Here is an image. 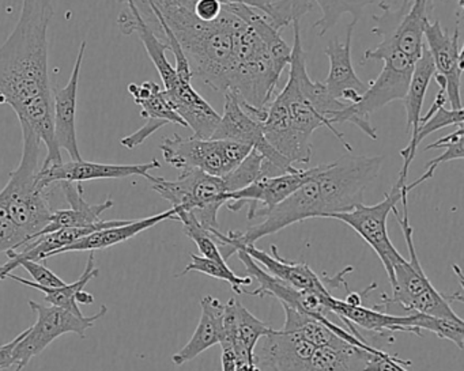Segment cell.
Listing matches in <instances>:
<instances>
[{
  "mask_svg": "<svg viewBox=\"0 0 464 371\" xmlns=\"http://www.w3.org/2000/svg\"><path fill=\"white\" fill-rule=\"evenodd\" d=\"M53 0H24L14 31L0 45V104L47 148L43 166L63 162L53 137V89L48 72V31Z\"/></svg>",
  "mask_w": 464,
  "mask_h": 371,
  "instance_id": "cell-1",
  "label": "cell"
},
{
  "mask_svg": "<svg viewBox=\"0 0 464 371\" xmlns=\"http://www.w3.org/2000/svg\"><path fill=\"white\" fill-rule=\"evenodd\" d=\"M295 42L290 55L289 80L281 93L267 105L262 121L263 134L271 147L295 164H309L312 158V135L327 127L349 153L353 148L328 120L331 113L347 104L328 93L323 82H314L306 70V56L301 43L300 21L293 23Z\"/></svg>",
  "mask_w": 464,
  "mask_h": 371,
  "instance_id": "cell-2",
  "label": "cell"
},
{
  "mask_svg": "<svg viewBox=\"0 0 464 371\" xmlns=\"http://www.w3.org/2000/svg\"><path fill=\"white\" fill-rule=\"evenodd\" d=\"M403 215H399L398 208H393L396 221L403 232L407 243L410 260L401 259L393 265L392 295H382V303L374 305L377 310L387 311L392 306H398L401 310L412 313L426 314V316L442 317V319H456V311L450 308V302H463L461 290L453 295H444L431 284L418 259L417 249L414 245V230L410 224L409 202L407 197H401Z\"/></svg>",
  "mask_w": 464,
  "mask_h": 371,
  "instance_id": "cell-3",
  "label": "cell"
},
{
  "mask_svg": "<svg viewBox=\"0 0 464 371\" xmlns=\"http://www.w3.org/2000/svg\"><path fill=\"white\" fill-rule=\"evenodd\" d=\"M382 42L373 50L365 51L362 62L382 61L384 63L382 72L376 80L368 83V90L357 104L346 105L343 109L331 113L328 120L333 124L352 123L357 126L366 137L377 140V132L371 124L372 113L382 109L392 101L406 96L410 78L415 63L401 53L387 36H382Z\"/></svg>",
  "mask_w": 464,
  "mask_h": 371,
  "instance_id": "cell-4",
  "label": "cell"
},
{
  "mask_svg": "<svg viewBox=\"0 0 464 371\" xmlns=\"http://www.w3.org/2000/svg\"><path fill=\"white\" fill-rule=\"evenodd\" d=\"M151 189L168 200L178 211L194 214L208 232L219 230L218 211L227 205V189L222 177H214L202 170H184L178 180L169 181L149 175Z\"/></svg>",
  "mask_w": 464,
  "mask_h": 371,
  "instance_id": "cell-5",
  "label": "cell"
},
{
  "mask_svg": "<svg viewBox=\"0 0 464 371\" xmlns=\"http://www.w3.org/2000/svg\"><path fill=\"white\" fill-rule=\"evenodd\" d=\"M382 157L347 156L341 157L333 164L317 166L324 215L349 213L358 205H362L363 192L372 181L376 180L382 169Z\"/></svg>",
  "mask_w": 464,
  "mask_h": 371,
  "instance_id": "cell-6",
  "label": "cell"
},
{
  "mask_svg": "<svg viewBox=\"0 0 464 371\" xmlns=\"http://www.w3.org/2000/svg\"><path fill=\"white\" fill-rule=\"evenodd\" d=\"M160 150L165 162L180 172L202 170L214 177H224L243 162L252 147L232 140L183 138L175 134L162 142Z\"/></svg>",
  "mask_w": 464,
  "mask_h": 371,
  "instance_id": "cell-7",
  "label": "cell"
},
{
  "mask_svg": "<svg viewBox=\"0 0 464 371\" xmlns=\"http://www.w3.org/2000/svg\"><path fill=\"white\" fill-rule=\"evenodd\" d=\"M29 306L37 314V321L21 333L20 341L13 354L14 371H24L34 357L42 354L61 336L75 333L81 338H85L86 332L108 313V308L105 305H102L96 314L89 317L77 316L58 306L44 305L34 300H29Z\"/></svg>",
  "mask_w": 464,
  "mask_h": 371,
  "instance_id": "cell-8",
  "label": "cell"
},
{
  "mask_svg": "<svg viewBox=\"0 0 464 371\" xmlns=\"http://www.w3.org/2000/svg\"><path fill=\"white\" fill-rule=\"evenodd\" d=\"M406 186L407 178L398 177L390 194H385L384 199L377 205H365L362 203L349 213L333 214L328 216V219H336L352 227L376 252L387 271L391 284L393 283V265L403 259V256L396 251L388 237L387 221L390 213H392L396 205L401 203L403 194H409Z\"/></svg>",
  "mask_w": 464,
  "mask_h": 371,
  "instance_id": "cell-9",
  "label": "cell"
},
{
  "mask_svg": "<svg viewBox=\"0 0 464 371\" xmlns=\"http://www.w3.org/2000/svg\"><path fill=\"white\" fill-rule=\"evenodd\" d=\"M211 139L243 143L257 151L263 157L260 178L276 177L297 170L289 159L271 147L263 134L262 123L241 108L233 93H225L224 115L219 119Z\"/></svg>",
  "mask_w": 464,
  "mask_h": 371,
  "instance_id": "cell-10",
  "label": "cell"
},
{
  "mask_svg": "<svg viewBox=\"0 0 464 371\" xmlns=\"http://www.w3.org/2000/svg\"><path fill=\"white\" fill-rule=\"evenodd\" d=\"M316 167L286 173L276 177L259 178L251 186L240 189V191L227 194V207L233 213H237L241 208L249 205L248 219L265 216L271 208L284 202L293 192L297 191L301 186L314 177Z\"/></svg>",
  "mask_w": 464,
  "mask_h": 371,
  "instance_id": "cell-11",
  "label": "cell"
},
{
  "mask_svg": "<svg viewBox=\"0 0 464 371\" xmlns=\"http://www.w3.org/2000/svg\"><path fill=\"white\" fill-rule=\"evenodd\" d=\"M423 36L426 47L434 64V74L445 80V93L452 109H463L461 107V77H463V51L459 47L460 32L455 29L453 34L448 33L439 20L425 25Z\"/></svg>",
  "mask_w": 464,
  "mask_h": 371,
  "instance_id": "cell-12",
  "label": "cell"
},
{
  "mask_svg": "<svg viewBox=\"0 0 464 371\" xmlns=\"http://www.w3.org/2000/svg\"><path fill=\"white\" fill-rule=\"evenodd\" d=\"M161 164L157 159H151L146 164L115 165L100 164V162L70 161L62 162L51 166H40L37 181L44 188H51L59 183L81 184L83 181L93 180H121V178L140 176L148 178L151 170L160 169Z\"/></svg>",
  "mask_w": 464,
  "mask_h": 371,
  "instance_id": "cell-13",
  "label": "cell"
},
{
  "mask_svg": "<svg viewBox=\"0 0 464 371\" xmlns=\"http://www.w3.org/2000/svg\"><path fill=\"white\" fill-rule=\"evenodd\" d=\"M238 259L243 262L246 267V276L256 281L257 287L254 291H244L246 294L252 295V297L265 298L266 295L276 298L281 305L289 306V308L295 309V310L303 311V313L309 314V316L317 317L327 316V300L330 297H322V295L314 294V292L301 291V290L295 289V287L287 284L286 281L276 278V276L268 273L267 271L263 270L248 253L244 251H237Z\"/></svg>",
  "mask_w": 464,
  "mask_h": 371,
  "instance_id": "cell-14",
  "label": "cell"
},
{
  "mask_svg": "<svg viewBox=\"0 0 464 371\" xmlns=\"http://www.w3.org/2000/svg\"><path fill=\"white\" fill-rule=\"evenodd\" d=\"M316 347L298 333L271 329L255 348L260 371H305Z\"/></svg>",
  "mask_w": 464,
  "mask_h": 371,
  "instance_id": "cell-15",
  "label": "cell"
},
{
  "mask_svg": "<svg viewBox=\"0 0 464 371\" xmlns=\"http://www.w3.org/2000/svg\"><path fill=\"white\" fill-rule=\"evenodd\" d=\"M82 42L69 82L61 90H53V137L59 150H66L72 161H82L77 137L78 86L86 52Z\"/></svg>",
  "mask_w": 464,
  "mask_h": 371,
  "instance_id": "cell-16",
  "label": "cell"
},
{
  "mask_svg": "<svg viewBox=\"0 0 464 371\" xmlns=\"http://www.w3.org/2000/svg\"><path fill=\"white\" fill-rule=\"evenodd\" d=\"M129 93L134 99L135 104L140 107V116L148 121L142 128L121 140V146L124 147L130 148V150L138 147L146 142L154 132L159 131L167 124H178V126L187 128V124L175 112L165 96L164 89L159 83L153 82V81H148L140 85L130 83Z\"/></svg>",
  "mask_w": 464,
  "mask_h": 371,
  "instance_id": "cell-17",
  "label": "cell"
},
{
  "mask_svg": "<svg viewBox=\"0 0 464 371\" xmlns=\"http://www.w3.org/2000/svg\"><path fill=\"white\" fill-rule=\"evenodd\" d=\"M355 25L357 23L354 20L347 25L344 43L335 39L324 51L330 61V71L323 83L334 99L347 105L357 104L368 90V85L355 74L352 62L353 32Z\"/></svg>",
  "mask_w": 464,
  "mask_h": 371,
  "instance_id": "cell-18",
  "label": "cell"
},
{
  "mask_svg": "<svg viewBox=\"0 0 464 371\" xmlns=\"http://www.w3.org/2000/svg\"><path fill=\"white\" fill-rule=\"evenodd\" d=\"M273 328L260 321L251 311L244 308L240 300L232 298L225 303L224 338L219 346L232 347L238 362H255V348L260 338Z\"/></svg>",
  "mask_w": 464,
  "mask_h": 371,
  "instance_id": "cell-19",
  "label": "cell"
},
{
  "mask_svg": "<svg viewBox=\"0 0 464 371\" xmlns=\"http://www.w3.org/2000/svg\"><path fill=\"white\" fill-rule=\"evenodd\" d=\"M327 309L330 314H335L342 321H349L355 328H362L368 332L376 333L382 338H395L391 336L393 332L414 333L422 336V332L412 327V314L410 316H395V314L385 313L374 308H363L361 306L346 305L341 298H330L327 302Z\"/></svg>",
  "mask_w": 464,
  "mask_h": 371,
  "instance_id": "cell-20",
  "label": "cell"
},
{
  "mask_svg": "<svg viewBox=\"0 0 464 371\" xmlns=\"http://www.w3.org/2000/svg\"><path fill=\"white\" fill-rule=\"evenodd\" d=\"M244 251L248 253L257 264H262L268 273L286 281L295 289L301 291L314 292V294L322 295V297H330V291L325 289L322 278L316 272L312 271L305 262H287L279 256L278 249L273 245L271 251L273 253L260 251L255 245H243L237 251Z\"/></svg>",
  "mask_w": 464,
  "mask_h": 371,
  "instance_id": "cell-21",
  "label": "cell"
},
{
  "mask_svg": "<svg viewBox=\"0 0 464 371\" xmlns=\"http://www.w3.org/2000/svg\"><path fill=\"white\" fill-rule=\"evenodd\" d=\"M64 197L70 205L69 210L53 211L47 226L40 232V235L58 232L70 227H89L102 222V215L105 211L113 207V200L107 199L100 205H89L83 197V189L81 184L59 183ZM36 237V238H37ZM34 238V240H36Z\"/></svg>",
  "mask_w": 464,
  "mask_h": 371,
  "instance_id": "cell-22",
  "label": "cell"
},
{
  "mask_svg": "<svg viewBox=\"0 0 464 371\" xmlns=\"http://www.w3.org/2000/svg\"><path fill=\"white\" fill-rule=\"evenodd\" d=\"M200 308H202V314L194 335L189 338L188 343L172 357V362L176 366L191 362L206 349L221 343L224 338L225 303L208 295L200 300Z\"/></svg>",
  "mask_w": 464,
  "mask_h": 371,
  "instance_id": "cell-23",
  "label": "cell"
},
{
  "mask_svg": "<svg viewBox=\"0 0 464 371\" xmlns=\"http://www.w3.org/2000/svg\"><path fill=\"white\" fill-rule=\"evenodd\" d=\"M168 219L178 221L175 208H170V210L156 214L153 216H148V218L126 221L123 224H119V226L92 233L91 235L77 241L72 245L62 248L61 251L56 252L55 256L56 254L69 253V252L102 251V249L111 248V246L118 245V243H126V241L137 237L140 233L146 232V230L151 229V227L161 224V222L168 221Z\"/></svg>",
  "mask_w": 464,
  "mask_h": 371,
  "instance_id": "cell-24",
  "label": "cell"
},
{
  "mask_svg": "<svg viewBox=\"0 0 464 371\" xmlns=\"http://www.w3.org/2000/svg\"><path fill=\"white\" fill-rule=\"evenodd\" d=\"M94 260H96L94 259V252H91V253H89L88 262H86L85 271H83L80 279L74 281V283H66L62 287L40 286V284L28 281V279L13 275V272L7 276V279H12V281L24 284V286L39 290V291H42L43 294L45 295V302L50 303V305L58 306V308L64 309V310L72 311V313L77 314V316H83L78 303H83V305H93L94 303V295L85 291V287L88 286L89 281L96 278V276H99L100 273V270L96 267V262H94Z\"/></svg>",
  "mask_w": 464,
  "mask_h": 371,
  "instance_id": "cell-25",
  "label": "cell"
},
{
  "mask_svg": "<svg viewBox=\"0 0 464 371\" xmlns=\"http://www.w3.org/2000/svg\"><path fill=\"white\" fill-rule=\"evenodd\" d=\"M433 61H431L430 53L425 44L422 55L418 59L414 70H412L409 88H407L403 100L404 107H406L407 132L410 134L409 142L414 140L418 128H420V110H422L426 91H428L429 83L433 80Z\"/></svg>",
  "mask_w": 464,
  "mask_h": 371,
  "instance_id": "cell-26",
  "label": "cell"
},
{
  "mask_svg": "<svg viewBox=\"0 0 464 371\" xmlns=\"http://www.w3.org/2000/svg\"><path fill=\"white\" fill-rule=\"evenodd\" d=\"M374 352L350 343L320 347L309 360L305 371H363L369 357Z\"/></svg>",
  "mask_w": 464,
  "mask_h": 371,
  "instance_id": "cell-27",
  "label": "cell"
},
{
  "mask_svg": "<svg viewBox=\"0 0 464 371\" xmlns=\"http://www.w3.org/2000/svg\"><path fill=\"white\" fill-rule=\"evenodd\" d=\"M314 4L322 10V18L314 24L319 37L325 36L331 29L335 28L343 14H352L353 20L358 23L363 10L371 5L382 6L385 0H314Z\"/></svg>",
  "mask_w": 464,
  "mask_h": 371,
  "instance_id": "cell-28",
  "label": "cell"
},
{
  "mask_svg": "<svg viewBox=\"0 0 464 371\" xmlns=\"http://www.w3.org/2000/svg\"><path fill=\"white\" fill-rule=\"evenodd\" d=\"M433 148H445L444 153L437 158L431 159L428 165H426V172L420 176L418 180L414 183L407 184L406 191L411 192L412 189L417 188L420 184L426 183V181L433 178L434 172L440 165L444 162L455 161V159L464 158V128L463 126L456 127L455 131L452 134L447 135V137L441 138V139L436 140L434 143L426 146L423 151L433 150Z\"/></svg>",
  "mask_w": 464,
  "mask_h": 371,
  "instance_id": "cell-29",
  "label": "cell"
},
{
  "mask_svg": "<svg viewBox=\"0 0 464 371\" xmlns=\"http://www.w3.org/2000/svg\"><path fill=\"white\" fill-rule=\"evenodd\" d=\"M202 272L210 278L219 279L227 281L236 294H243L244 287L251 286L252 279L249 276H238L227 267V262H218L216 260L206 259V257L191 254V262L184 268L183 272L179 273L178 278L187 273Z\"/></svg>",
  "mask_w": 464,
  "mask_h": 371,
  "instance_id": "cell-30",
  "label": "cell"
},
{
  "mask_svg": "<svg viewBox=\"0 0 464 371\" xmlns=\"http://www.w3.org/2000/svg\"><path fill=\"white\" fill-rule=\"evenodd\" d=\"M411 325L420 330H429L440 338L452 341L459 349L464 348V321L461 317L442 319V317L426 316L412 313Z\"/></svg>",
  "mask_w": 464,
  "mask_h": 371,
  "instance_id": "cell-31",
  "label": "cell"
},
{
  "mask_svg": "<svg viewBox=\"0 0 464 371\" xmlns=\"http://www.w3.org/2000/svg\"><path fill=\"white\" fill-rule=\"evenodd\" d=\"M314 7V0H273L265 15L271 26L281 33L282 29L300 21Z\"/></svg>",
  "mask_w": 464,
  "mask_h": 371,
  "instance_id": "cell-32",
  "label": "cell"
},
{
  "mask_svg": "<svg viewBox=\"0 0 464 371\" xmlns=\"http://www.w3.org/2000/svg\"><path fill=\"white\" fill-rule=\"evenodd\" d=\"M28 243V237L15 224L10 207L9 195L5 189L0 191V253L17 252Z\"/></svg>",
  "mask_w": 464,
  "mask_h": 371,
  "instance_id": "cell-33",
  "label": "cell"
},
{
  "mask_svg": "<svg viewBox=\"0 0 464 371\" xmlns=\"http://www.w3.org/2000/svg\"><path fill=\"white\" fill-rule=\"evenodd\" d=\"M262 162L263 157L257 151L251 150V153L243 159L240 165L222 177L227 194L240 191L259 180Z\"/></svg>",
  "mask_w": 464,
  "mask_h": 371,
  "instance_id": "cell-34",
  "label": "cell"
},
{
  "mask_svg": "<svg viewBox=\"0 0 464 371\" xmlns=\"http://www.w3.org/2000/svg\"><path fill=\"white\" fill-rule=\"evenodd\" d=\"M407 366H411V360H404L379 349L369 357L363 371H409Z\"/></svg>",
  "mask_w": 464,
  "mask_h": 371,
  "instance_id": "cell-35",
  "label": "cell"
},
{
  "mask_svg": "<svg viewBox=\"0 0 464 371\" xmlns=\"http://www.w3.org/2000/svg\"><path fill=\"white\" fill-rule=\"evenodd\" d=\"M20 267H23L29 275L34 278V283L44 287H62L66 284L63 279L59 278L55 272L40 264V262H32V260H20Z\"/></svg>",
  "mask_w": 464,
  "mask_h": 371,
  "instance_id": "cell-36",
  "label": "cell"
},
{
  "mask_svg": "<svg viewBox=\"0 0 464 371\" xmlns=\"http://www.w3.org/2000/svg\"><path fill=\"white\" fill-rule=\"evenodd\" d=\"M222 9H224V5L218 0H198L192 12L199 20L210 23L221 15Z\"/></svg>",
  "mask_w": 464,
  "mask_h": 371,
  "instance_id": "cell-37",
  "label": "cell"
},
{
  "mask_svg": "<svg viewBox=\"0 0 464 371\" xmlns=\"http://www.w3.org/2000/svg\"><path fill=\"white\" fill-rule=\"evenodd\" d=\"M178 2L181 6L192 10L198 0H178ZM218 2H221L224 6H227V5H246V6L254 7V9L259 10L263 14H266L273 0H218Z\"/></svg>",
  "mask_w": 464,
  "mask_h": 371,
  "instance_id": "cell-38",
  "label": "cell"
},
{
  "mask_svg": "<svg viewBox=\"0 0 464 371\" xmlns=\"http://www.w3.org/2000/svg\"><path fill=\"white\" fill-rule=\"evenodd\" d=\"M20 338L21 333L14 338V340L9 341V343L4 344V346H0V371L6 370V368H10L14 366L13 354H14V348L17 347Z\"/></svg>",
  "mask_w": 464,
  "mask_h": 371,
  "instance_id": "cell-39",
  "label": "cell"
},
{
  "mask_svg": "<svg viewBox=\"0 0 464 371\" xmlns=\"http://www.w3.org/2000/svg\"><path fill=\"white\" fill-rule=\"evenodd\" d=\"M221 348L222 371H236V368H237V357H236L232 347L221 346Z\"/></svg>",
  "mask_w": 464,
  "mask_h": 371,
  "instance_id": "cell-40",
  "label": "cell"
},
{
  "mask_svg": "<svg viewBox=\"0 0 464 371\" xmlns=\"http://www.w3.org/2000/svg\"><path fill=\"white\" fill-rule=\"evenodd\" d=\"M15 268H18V264L15 262V260L13 259H9V262H5L4 265H0V281L7 279V276H9Z\"/></svg>",
  "mask_w": 464,
  "mask_h": 371,
  "instance_id": "cell-41",
  "label": "cell"
},
{
  "mask_svg": "<svg viewBox=\"0 0 464 371\" xmlns=\"http://www.w3.org/2000/svg\"><path fill=\"white\" fill-rule=\"evenodd\" d=\"M236 371H257L256 363L238 362Z\"/></svg>",
  "mask_w": 464,
  "mask_h": 371,
  "instance_id": "cell-42",
  "label": "cell"
}]
</instances>
